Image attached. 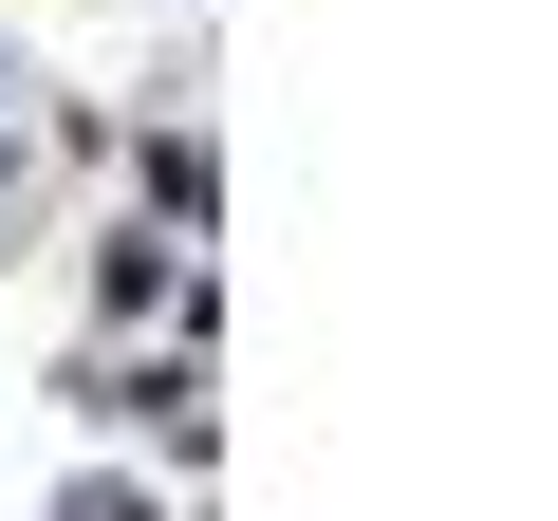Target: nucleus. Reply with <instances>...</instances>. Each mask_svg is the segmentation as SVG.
I'll return each mask as SVG.
<instances>
[{
	"label": "nucleus",
	"instance_id": "2",
	"mask_svg": "<svg viewBox=\"0 0 558 521\" xmlns=\"http://www.w3.org/2000/svg\"><path fill=\"white\" fill-rule=\"evenodd\" d=\"M57 521H149V484H112V465H94V484H75Z\"/></svg>",
	"mask_w": 558,
	"mask_h": 521
},
{
	"label": "nucleus",
	"instance_id": "1",
	"mask_svg": "<svg viewBox=\"0 0 558 521\" xmlns=\"http://www.w3.org/2000/svg\"><path fill=\"white\" fill-rule=\"evenodd\" d=\"M205 186H223V168H205V131H149V205H168V223H205Z\"/></svg>",
	"mask_w": 558,
	"mask_h": 521
},
{
	"label": "nucleus",
	"instance_id": "3",
	"mask_svg": "<svg viewBox=\"0 0 558 521\" xmlns=\"http://www.w3.org/2000/svg\"><path fill=\"white\" fill-rule=\"evenodd\" d=\"M0 186H20V112H0Z\"/></svg>",
	"mask_w": 558,
	"mask_h": 521
}]
</instances>
